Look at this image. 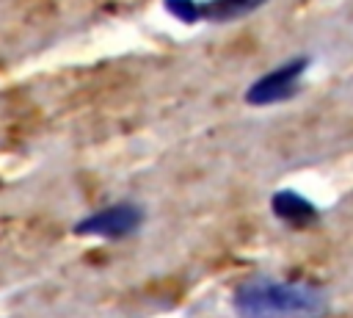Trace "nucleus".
<instances>
[{"label": "nucleus", "mask_w": 353, "mask_h": 318, "mask_svg": "<svg viewBox=\"0 0 353 318\" xmlns=\"http://www.w3.org/2000/svg\"><path fill=\"white\" fill-rule=\"evenodd\" d=\"M237 318H323L328 293L312 282L256 277L232 293Z\"/></svg>", "instance_id": "f257e3e1"}, {"label": "nucleus", "mask_w": 353, "mask_h": 318, "mask_svg": "<svg viewBox=\"0 0 353 318\" xmlns=\"http://www.w3.org/2000/svg\"><path fill=\"white\" fill-rule=\"evenodd\" d=\"M146 221V210L135 202H113L105 205L94 213H85L77 218L72 232L77 238H105V241H119L127 235H135Z\"/></svg>", "instance_id": "f03ea898"}, {"label": "nucleus", "mask_w": 353, "mask_h": 318, "mask_svg": "<svg viewBox=\"0 0 353 318\" xmlns=\"http://www.w3.org/2000/svg\"><path fill=\"white\" fill-rule=\"evenodd\" d=\"M312 58L309 55H295L284 64H279L276 69L259 75L243 94L245 105L251 108H268V105H279V102H287L298 94L301 88V77L306 75Z\"/></svg>", "instance_id": "7ed1b4c3"}, {"label": "nucleus", "mask_w": 353, "mask_h": 318, "mask_svg": "<svg viewBox=\"0 0 353 318\" xmlns=\"http://www.w3.org/2000/svg\"><path fill=\"white\" fill-rule=\"evenodd\" d=\"M270 210H273V216H276L279 221H284V224H290V227H298V230L312 227V224H317V218H320V210H317L303 194H298V191H292V188L276 191V194L270 196Z\"/></svg>", "instance_id": "20e7f679"}, {"label": "nucleus", "mask_w": 353, "mask_h": 318, "mask_svg": "<svg viewBox=\"0 0 353 318\" xmlns=\"http://www.w3.org/2000/svg\"><path fill=\"white\" fill-rule=\"evenodd\" d=\"M268 0H201V22H234L259 11Z\"/></svg>", "instance_id": "39448f33"}, {"label": "nucleus", "mask_w": 353, "mask_h": 318, "mask_svg": "<svg viewBox=\"0 0 353 318\" xmlns=\"http://www.w3.org/2000/svg\"><path fill=\"white\" fill-rule=\"evenodd\" d=\"M163 8L168 17H174L182 25L201 22V0H163Z\"/></svg>", "instance_id": "423d86ee"}]
</instances>
